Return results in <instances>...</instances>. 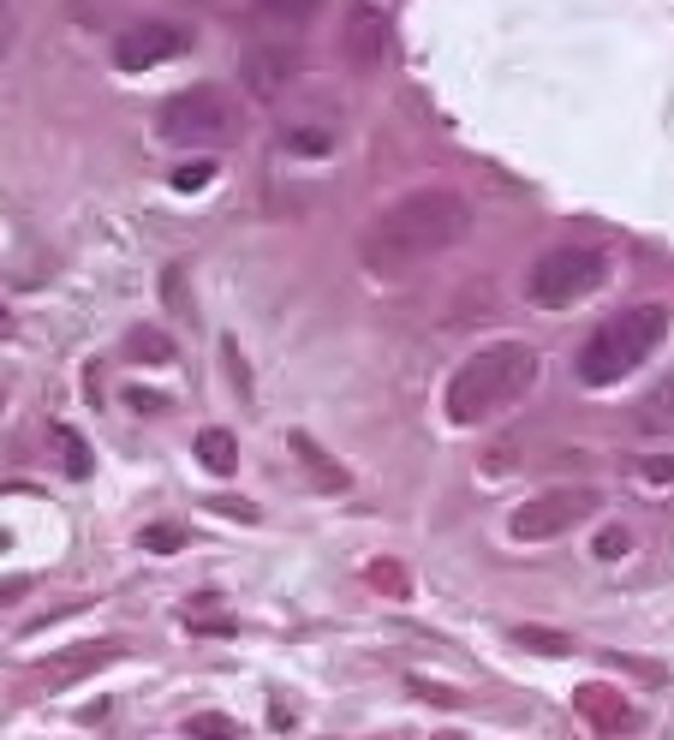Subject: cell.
I'll list each match as a JSON object with an SVG mask.
<instances>
[{"mask_svg": "<svg viewBox=\"0 0 674 740\" xmlns=\"http://www.w3.org/2000/svg\"><path fill=\"white\" fill-rule=\"evenodd\" d=\"M131 352H143V359H168V340H161V335H150V329H138V335H131Z\"/></svg>", "mask_w": 674, "mask_h": 740, "instance_id": "44dd1931", "label": "cell"}, {"mask_svg": "<svg viewBox=\"0 0 674 740\" xmlns=\"http://www.w3.org/2000/svg\"><path fill=\"white\" fill-rule=\"evenodd\" d=\"M292 66H299V61H292V49H252V54H245V91H252L257 102H269V96H281L287 91V78H292Z\"/></svg>", "mask_w": 674, "mask_h": 740, "instance_id": "9c48e42d", "label": "cell"}, {"mask_svg": "<svg viewBox=\"0 0 674 740\" xmlns=\"http://www.w3.org/2000/svg\"><path fill=\"white\" fill-rule=\"evenodd\" d=\"M413 693H424L430 705H460V693H448V687H430V680H413Z\"/></svg>", "mask_w": 674, "mask_h": 740, "instance_id": "603a6c76", "label": "cell"}, {"mask_svg": "<svg viewBox=\"0 0 674 740\" xmlns=\"http://www.w3.org/2000/svg\"><path fill=\"white\" fill-rule=\"evenodd\" d=\"M514 645L537 651V657H574V651H579L567 633H555V627H514Z\"/></svg>", "mask_w": 674, "mask_h": 740, "instance_id": "5bb4252c", "label": "cell"}, {"mask_svg": "<svg viewBox=\"0 0 674 740\" xmlns=\"http://www.w3.org/2000/svg\"><path fill=\"white\" fill-rule=\"evenodd\" d=\"M215 598H197L192 610H185V627H197V633H233V615L227 610H210Z\"/></svg>", "mask_w": 674, "mask_h": 740, "instance_id": "e0dca14e", "label": "cell"}, {"mask_svg": "<svg viewBox=\"0 0 674 740\" xmlns=\"http://www.w3.org/2000/svg\"><path fill=\"white\" fill-rule=\"evenodd\" d=\"M203 180H210V168H203V161H197V168H180V173H173V186H180V191H192V186H203Z\"/></svg>", "mask_w": 674, "mask_h": 740, "instance_id": "cb8c5ba5", "label": "cell"}, {"mask_svg": "<svg viewBox=\"0 0 674 740\" xmlns=\"http://www.w3.org/2000/svg\"><path fill=\"white\" fill-rule=\"evenodd\" d=\"M621 550H627V526H609L603 538H597V556H603V561H614Z\"/></svg>", "mask_w": 674, "mask_h": 740, "instance_id": "7402d4cb", "label": "cell"}, {"mask_svg": "<svg viewBox=\"0 0 674 740\" xmlns=\"http://www.w3.org/2000/svg\"><path fill=\"white\" fill-rule=\"evenodd\" d=\"M603 281H609V251L561 245V251H549V257L532 263V275H525V299L544 305V310H567V305L591 299Z\"/></svg>", "mask_w": 674, "mask_h": 740, "instance_id": "277c9868", "label": "cell"}, {"mask_svg": "<svg viewBox=\"0 0 674 740\" xmlns=\"http://www.w3.org/2000/svg\"><path fill=\"white\" fill-rule=\"evenodd\" d=\"M114 657H120V645H114V639H101V645H78V651H72V657L49 663V669H42V680H49V687H72V680H78V675H90V669H108Z\"/></svg>", "mask_w": 674, "mask_h": 740, "instance_id": "8fae6325", "label": "cell"}, {"mask_svg": "<svg viewBox=\"0 0 674 740\" xmlns=\"http://www.w3.org/2000/svg\"><path fill=\"white\" fill-rule=\"evenodd\" d=\"M371 580L388 585V591H406V573H400V568H371Z\"/></svg>", "mask_w": 674, "mask_h": 740, "instance_id": "d4e9b609", "label": "cell"}, {"mask_svg": "<svg viewBox=\"0 0 674 740\" xmlns=\"http://www.w3.org/2000/svg\"><path fill=\"white\" fill-rule=\"evenodd\" d=\"M197 461L215 472V478H227L233 466H239V442L233 431H197Z\"/></svg>", "mask_w": 674, "mask_h": 740, "instance_id": "7c38bea8", "label": "cell"}, {"mask_svg": "<svg viewBox=\"0 0 674 740\" xmlns=\"http://www.w3.org/2000/svg\"><path fill=\"white\" fill-rule=\"evenodd\" d=\"M537 382V347L525 340H495V347H478L472 359L448 377L442 412L453 424H483L495 412H507L514 401H525Z\"/></svg>", "mask_w": 674, "mask_h": 740, "instance_id": "7a4b0ae2", "label": "cell"}, {"mask_svg": "<svg viewBox=\"0 0 674 740\" xmlns=\"http://www.w3.org/2000/svg\"><path fill=\"white\" fill-rule=\"evenodd\" d=\"M346 54H353L359 66H376L388 54V19L376 7H353V12H346Z\"/></svg>", "mask_w": 674, "mask_h": 740, "instance_id": "30bf717a", "label": "cell"}, {"mask_svg": "<svg viewBox=\"0 0 674 740\" xmlns=\"http://www.w3.org/2000/svg\"><path fill=\"white\" fill-rule=\"evenodd\" d=\"M292 454H304V466L317 472V484H329V490H341V484H346V472H341V466H329V454H322L311 436H292Z\"/></svg>", "mask_w": 674, "mask_h": 740, "instance_id": "9a60e30c", "label": "cell"}, {"mask_svg": "<svg viewBox=\"0 0 674 740\" xmlns=\"http://www.w3.org/2000/svg\"><path fill=\"white\" fill-rule=\"evenodd\" d=\"M663 335H668V305H633L621 317H603L579 347V382L585 389H614L663 347Z\"/></svg>", "mask_w": 674, "mask_h": 740, "instance_id": "3957f363", "label": "cell"}, {"mask_svg": "<svg viewBox=\"0 0 674 740\" xmlns=\"http://www.w3.org/2000/svg\"><path fill=\"white\" fill-rule=\"evenodd\" d=\"M54 442L66 448V472H72V478H84V472H90V448H84L72 431H54Z\"/></svg>", "mask_w": 674, "mask_h": 740, "instance_id": "d6986e66", "label": "cell"}, {"mask_svg": "<svg viewBox=\"0 0 674 740\" xmlns=\"http://www.w3.org/2000/svg\"><path fill=\"white\" fill-rule=\"evenodd\" d=\"M24 591H31V580H7V585H0V603H7V598H24Z\"/></svg>", "mask_w": 674, "mask_h": 740, "instance_id": "484cf974", "label": "cell"}, {"mask_svg": "<svg viewBox=\"0 0 674 740\" xmlns=\"http://www.w3.org/2000/svg\"><path fill=\"white\" fill-rule=\"evenodd\" d=\"M466 233H472V203H466L453 186H424V191L394 198L388 210L364 228L359 257H364L371 275L400 281V275H418L424 263H436L442 251H453Z\"/></svg>", "mask_w": 674, "mask_h": 740, "instance_id": "6da1fadb", "label": "cell"}, {"mask_svg": "<svg viewBox=\"0 0 674 740\" xmlns=\"http://www.w3.org/2000/svg\"><path fill=\"white\" fill-rule=\"evenodd\" d=\"M311 7L317 0H257V19H275L281 31H292V24L311 19Z\"/></svg>", "mask_w": 674, "mask_h": 740, "instance_id": "2e32d148", "label": "cell"}, {"mask_svg": "<svg viewBox=\"0 0 674 740\" xmlns=\"http://www.w3.org/2000/svg\"><path fill=\"white\" fill-rule=\"evenodd\" d=\"M185 729H192L197 740H239V722H233V717H215V710H203V717H192Z\"/></svg>", "mask_w": 674, "mask_h": 740, "instance_id": "ac0fdd59", "label": "cell"}, {"mask_svg": "<svg viewBox=\"0 0 674 740\" xmlns=\"http://www.w3.org/2000/svg\"><path fill=\"white\" fill-rule=\"evenodd\" d=\"M442 740H460V734H442Z\"/></svg>", "mask_w": 674, "mask_h": 740, "instance_id": "83f0119b", "label": "cell"}, {"mask_svg": "<svg viewBox=\"0 0 674 740\" xmlns=\"http://www.w3.org/2000/svg\"><path fill=\"white\" fill-rule=\"evenodd\" d=\"M192 49V36L180 31V24H131V31H120V42H114V61H120L126 72H143V66H161L173 61V54Z\"/></svg>", "mask_w": 674, "mask_h": 740, "instance_id": "52a82bcc", "label": "cell"}, {"mask_svg": "<svg viewBox=\"0 0 674 740\" xmlns=\"http://www.w3.org/2000/svg\"><path fill=\"white\" fill-rule=\"evenodd\" d=\"M597 514V490H585V484H561V490H544L532 496L525 508H514V531L520 543H544V538H561V531H574L579 520H591Z\"/></svg>", "mask_w": 674, "mask_h": 740, "instance_id": "8992f818", "label": "cell"}, {"mask_svg": "<svg viewBox=\"0 0 674 740\" xmlns=\"http://www.w3.org/2000/svg\"><path fill=\"white\" fill-rule=\"evenodd\" d=\"M574 710L591 722L597 734H633L639 729V705L627 699V693L603 687V680H585V687L574 693Z\"/></svg>", "mask_w": 674, "mask_h": 740, "instance_id": "ba28073f", "label": "cell"}, {"mask_svg": "<svg viewBox=\"0 0 674 740\" xmlns=\"http://www.w3.org/2000/svg\"><path fill=\"white\" fill-rule=\"evenodd\" d=\"M180 543H185L180 526H150V531H143V550H150V556H168V550H180Z\"/></svg>", "mask_w": 674, "mask_h": 740, "instance_id": "ffe728a7", "label": "cell"}, {"mask_svg": "<svg viewBox=\"0 0 674 740\" xmlns=\"http://www.w3.org/2000/svg\"><path fill=\"white\" fill-rule=\"evenodd\" d=\"M633 484L639 490H656V496H674V454H639Z\"/></svg>", "mask_w": 674, "mask_h": 740, "instance_id": "4fadbf2b", "label": "cell"}, {"mask_svg": "<svg viewBox=\"0 0 674 740\" xmlns=\"http://www.w3.org/2000/svg\"><path fill=\"white\" fill-rule=\"evenodd\" d=\"M233 131H239V108L210 84H197V91L173 96L161 108V138L185 144V150H222V144H233Z\"/></svg>", "mask_w": 674, "mask_h": 740, "instance_id": "5b68a950", "label": "cell"}, {"mask_svg": "<svg viewBox=\"0 0 674 740\" xmlns=\"http://www.w3.org/2000/svg\"><path fill=\"white\" fill-rule=\"evenodd\" d=\"M12 335V317H7V305H0V340H7Z\"/></svg>", "mask_w": 674, "mask_h": 740, "instance_id": "4316f807", "label": "cell"}]
</instances>
